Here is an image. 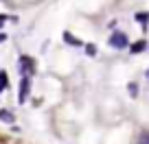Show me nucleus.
<instances>
[{
    "label": "nucleus",
    "mask_w": 149,
    "mask_h": 144,
    "mask_svg": "<svg viewBox=\"0 0 149 144\" xmlns=\"http://www.w3.org/2000/svg\"><path fill=\"white\" fill-rule=\"evenodd\" d=\"M9 85V79H7V72H0V92Z\"/></svg>",
    "instance_id": "obj_6"
},
{
    "label": "nucleus",
    "mask_w": 149,
    "mask_h": 144,
    "mask_svg": "<svg viewBox=\"0 0 149 144\" xmlns=\"http://www.w3.org/2000/svg\"><path fill=\"white\" fill-rule=\"evenodd\" d=\"M110 46L118 48V50L125 48L127 46V35H125V33H112V35H110Z\"/></svg>",
    "instance_id": "obj_1"
},
{
    "label": "nucleus",
    "mask_w": 149,
    "mask_h": 144,
    "mask_svg": "<svg viewBox=\"0 0 149 144\" xmlns=\"http://www.w3.org/2000/svg\"><path fill=\"white\" fill-rule=\"evenodd\" d=\"M29 90H31V76H22V81H20V96H18L20 103H24L29 98Z\"/></svg>",
    "instance_id": "obj_3"
},
{
    "label": "nucleus",
    "mask_w": 149,
    "mask_h": 144,
    "mask_svg": "<svg viewBox=\"0 0 149 144\" xmlns=\"http://www.w3.org/2000/svg\"><path fill=\"white\" fill-rule=\"evenodd\" d=\"M2 24H5V18H2V15H0V26H2Z\"/></svg>",
    "instance_id": "obj_11"
},
{
    "label": "nucleus",
    "mask_w": 149,
    "mask_h": 144,
    "mask_svg": "<svg viewBox=\"0 0 149 144\" xmlns=\"http://www.w3.org/2000/svg\"><path fill=\"white\" fill-rule=\"evenodd\" d=\"M147 76H149V70H147Z\"/></svg>",
    "instance_id": "obj_13"
},
{
    "label": "nucleus",
    "mask_w": 149,
    "mask_h": 144,
    "mask_svg": "<svg viewBox=\"0 0 149 144\" xmlns=\"http://www.w3.org/2000/svg\"><path fill=\"white\" fill-rule=\"evenodd\" d=\"M64 39L70 44V46H81V42H79V39H74L72 35H70V33H66V35H64Z\"/></svg>",
    "instance_id": "obj_5"
},
{
    "label": "nucleus",
    "mask_w": 149,
    "mask_h": 144,
    "mask_svg": "<svg viewBox=\"0 0 149 144\" xmlns=\"http://www.w3.org/2000/svg\"><path fill=\"white\" fill-rule=\"evenodd\" d=\"M140 144H149V135H143V138H140Z\"/></svg>",
    "instance_id": "obj_10"
},
{
    "label": "nucleus",
    "mask_w": 149,
    "mask_h": 144,
    "mask_svg": "<svg viewBox=\"0 0 149 144\" xmlns=\"http://www.w3.org/2000/svg\"><path fill=\"white\" fill-rule=\"evenodd\" d=\"M86 52H88V55H97V48H94V46H88V48H86Z\"/></svg>",
    "instance_id": "obj_9"
},
{
    "label": "nucleus",
    "mask_w": 149,
    "mask_h": 144,
    "mask_svg": "<svg viewBox=\"0 0 149 144\" xmlns=\"http://www.w3.org/2000/svg\"><path fill=\"white\" fill-rule=\"evenodd\" d=\"M5 39H7V37H5V35H0V42H5Z\"/></svg>",
    "instance_id": "obj_12"
},
{
    "label": "nucleus",
    "mask_w": 149,
    "mask_h": 144,
    "mask_svg": "<svg viewBox=\"0 0 149 144\" xmlns=\"http://www.w3.org/2000/svg\"><path fill=\"white\" fill-rule=\"evenodd\" d=\"M145 46H147V42H138V44H134V46H132V52H140V50H145Z\"/></svg>",
    "instance_id": "obj_7"
},
{
    "label": "nucleus",
    "mask_w": 149,
    "mask_h": 144,
    "mask_svg": "<svg viewBox=\"0 0 149 144\" xmlns=\"http://www.w3.org/2000/svg\"><path fill=\"white\" fill-rule=\"evenodd\" d=\"M20 72H22V76H31L35 72V65H33L31 57H20Z\"/></svg>",
    "instance_id": "obj_2"
},
{
    "label": "nucleus",
    "mask_w": 149,
    "mask_h": 144,
    "mask_svg": "<svg viewBox=\"0 0 149 144\" xmlns=\"http://www.w3.org/2000/svg\"><path fill=\"white\" fill-rule=\"evenodd\" d=\"M136 20H138V22H149V13H138Z\"/></svg>",
    "instance_id": "obj_8"
},
{
    "label": "nucleus",
    "mask_w": 149,
    "mask_h": 144,
    "mask_svg": "<svg viewBox=\"0 0 149 144\" xmlns=\"http://www.w3.org/2000/svg\"><path fill=\"white\" fill-rule=\"evenodd\" d=\"M0 120L2 122H13V114L7 112V109H2V112H0Z\"/></svg>",
    "instance_id": "obj_4"
}]
</instances>
